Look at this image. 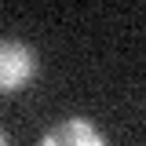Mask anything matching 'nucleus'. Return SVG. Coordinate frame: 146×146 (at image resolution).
Listing matches in <instances>:
<instances>
[{"mask_svg": "<svg viewBox=\"0 0 146 146\" xmlns=\"http://www.w3.org/2000/svg\"><path fill=\"white\" fill-rule=\"evenodd\" d=\"M40 73V55L18 40V36H0V95H18L26 84H33Z\"/></svg>", "mask_w": 146, "mask_h": 146, "instance_id": "nucleus-1", "label": "nucleus"}, {"mask_svg": "<svg viewBox=\"0 0 146 146\" xmlns=\"http://www.w3.org/2000/svg\"><path fill=\"white\" fill-rule=\"evenodd\" d=\"M40 146H110V139L88 117H66L40 135Z\"/></svg>", "mask_w": 146, "mask_h": 146, "instance_id": "nucleus-2", "label": "nucleus"}, {"mask_svg": "<svg viewBox=\"0 0 146 146\" xmlns=\"http://www.w3.org/2000/svg\"><path fill=\"white\" fill-rule=\"evenodd\" d=\"M0 146H11V143H7V131H4V128H0Z\"/></svg>", "mask_w": 146, "mask_h": 146, "instance_id": "nucleus-3", "label": "nucleus"}]
</instances>
